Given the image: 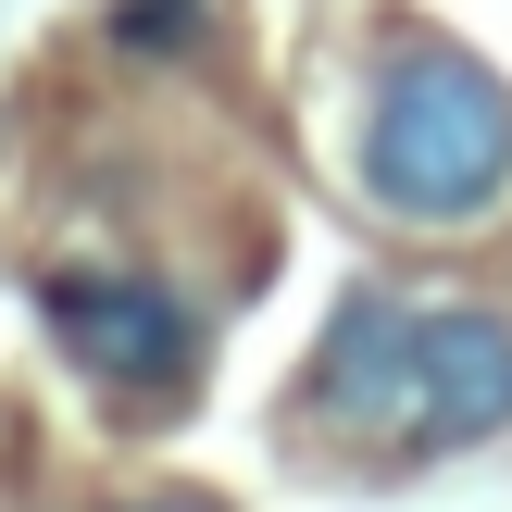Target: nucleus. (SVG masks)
<instances>
[{
  "label": "nucleus",
  "instance_id": "obj_1",
  "mask_svg": "<svg viewBox=\"0 0 512 512\" xmlns=\"http://www.w3.org/2000/svg\"><path fill=\"white\" fill-rule=\"evenodd\" d=\"M363 200L388 225H488L512 200V88L475 50H388L363 113Z\"/></svg>",
  "mask_w": 512,
  "mask_h": 512
},
{
  "label": "nucleus",
  "instance_id": "obj_2",
  "mask_svg": "<svg viewBox=\"0 0 512 512\" xmlns=\"http://www.w3.org/2000/svg\"><path fill=\"white\" fill-rule=\"evenodd\" d=\"M38 313H50V338H63V363L88 375V388H113V400H175V388H188V363H200L188 300H175L163 275H125V263L50 275Z\"/></svg>",
  "mask_w": 512,
  "mask_h": 512
},
{
  "label": "nucleus",
  "instance_id": "obj_3",
  "mask_svg": "<svg viewBox=\"0 0 512 512\" xmlns=\"http://www.w3.org/2000/svg\"><path fill=\"white\" fill-rule=\"evenodd\" d=\"M413 350H425V313L388 288H350L325 313V350H313V413L338 438H400L413 425Z\"/></svg>",
  "mask_w": 512,
  "mask_h": 512
},
{
  "label": "nucleus",
  "instance_id": "obj_4",
  "mask_svg": "<svg viewBox=\"0 0 512 512\" xmlns=\"http://www.w3.org/2000/svg\"><path fill=\"white\" fill-rule=\"evenodd\" d=\"M512 425V313H425L400 450H475Z\"/></svg>",
  "mask_w": 512,
  "mask_h": 512
},
{
  "label": "nucleus",
  "instance_id": "obj_5",
  "mask_svg": "<svg viewBox=\"0 0 512 512\" xmlns=\"http://www.w3.org/2000/svg\"><path fill=\"white\" fill-rule=\"evenodd\" d=\"M125 50H200V0H113Z\"/></svg>",
  "mask_w": 512,
  "mask_h": 512
},
{
  "label": "nucleus",
  "instance_id": "obj_6",
  "mask_svg": "<svg viewBox=\"0 0 512 512\" xmlns=\"http://www.w3.org/2000/svg\"><path fill=\"white\" fill-rule=\"evenodd\" d=\"M100 512H225V500H200V488H150V500H100Z\"/></svg>",
  "mask_w": 512,
  "mask_h": 512
}]
</instances>
